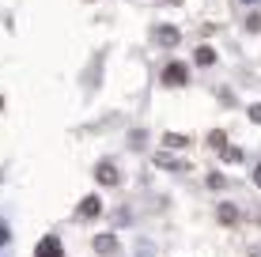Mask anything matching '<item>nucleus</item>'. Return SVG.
Returning <instances> with one entry per match:
<instances>
[{
	"instance_id": "obj_6",
	"label": "nucleus",
	"mask_w": 261,
	"mask_h": 257,
	"mask_svg": "<svg viewBox=\"0 0 261 257\" xmlns=\"http://www.w3.org/2000/svg\"><path fill=\"white\" fill-rule=\"evenodd\" d=\"M193 61H197V65H212V61H216V53H212L208 46H201V49L193 53Z\"/></svg>"
},
{
	"instance_id": "obj_3",
	"label": "nucleus",
	"mask_w": 261,
	"mask_h": 257,
	"mask_svg": "<svg viewBox=\"0 0 261 257\" xmlns=\"http://www.w3.org/2000/svg\"><path fill=\"white\" fill-rule=\"evenodd\" d=\"M178 38H182V34H178V26H167V23L155 26V42H159V46H178Z\"/></svg>"
},
{
	"instance_id": "obj_2",
	"label": "nucleus",
	"mask_w": 261,
	"mask_h": 257,
	"mask_svg": "<svg viewBox=\"0 0 261 257\" xmlns=\"http://www.w3.org/2000/svg\"><path fill=\"white\" fill-rule=\"evenodd\" d=\"M95 178L102 182V185H118L121 174H118V166H114V163H98V166H95Z\"/></svg>"
},
{
	"instance_id": "obj_9",
	"label": "nucleus",
	"mask_w": 261,
	"mask_h": 257,
	"mask_svg": "<svg viewBox=\"0 0 261 257\" xmlns=\"http://www.w3.org/2000/svg\"><path fill=\"white\" fill-rule=\"evenodd\" d=\"M8 242V227H4V219H0V246Z\"/></svg>"
},
{
	"instance_id": "obj_10",
	"label": "nucleus",
	"mask_w": 261,
	"mask_h": 257,
	"mask_svg": "<svg viewBox=\"0 0 261 257\" xmlns=\"http://www.w3.org/2000/svg\"><path fill=\"white\" fill-rule=\"evenodd\" d=\"M250 118H254V121H261V106H250Z\"/></svg>"
},
{
	"instance_id": "obj_8",
	"label": "nucleus",
	"mask_w": 261,
	"mask_h": 257,
	"mask_svg": "<svg viewBox=\"0 0 261 257\" xmlns=\"http://www.w3.org/2000/svg\"><path fill=\"white\" fill-rule=\"evenodd\" d=\"M220 219H223V223H235V219H239V208H231V205H220Z\"/></svg>"
},
{
	"instance_id": "obj_7",
	"label": "nucleus",
	"mask_w": 261,
	"mask_h": 257,
	"mask_svg": "<svg viewBox=\"0 0 261 257\" xmlns=\"http://www.w3.org/2000/svg\"><path fill=\"white\" fill-rule=\"evenodd\" d=\"M98 208H102V205H98V197H87L84 205H80V212H84V216H98Z\"/></svg>"
},
{
	"instance_id": "obj_1",
	"label": "nucleus",
	"mask_w": 261,
	"mask_h": 257,
	"mask_svg": "<svg viewBox=\"0 0 261 257\" xmlns=\"http://www.w3.org/2000/svg\"><path fill=\"white\" fill-rule=\"evenodd\" d=\"M186 76H190V72H186V65H178V61L163 68V83H167V87H182V83H186Z\"/></svg>"
},
{
	"instance_id": "obj_12",
	"label": "nucleus",
	"mask_w": 261,
	"mask_h": 257,
	"mask_svg": "<svg viewBox=\"0 0 261 257\" xmlns=\"http://www.w3.org/2000/svg\"><path fill=\"white\" fill-rule=\"evenodd\" d=\"M163 4H182V0H163Z\"/></svg>"
},
{
	"instance_id": "obj_11",
	"label": "nucleus",
	"mask_w": 261,
	"mask_h": 257,
	"mask_svg": "<svg viewBox=\"0 0 261 257\" xmlns=\"http://www.w3.org/2000/svg\"><path fill=\"white\" fill-rule=\"evenodd\" d=\"M254 178H257V185H261V166H257V170H254Z\"/></svg>"
},
{
	"instance_id": "obj_5",
	"label": "nucleus",
	"mask_w": 261,
	"mask_h": 257,
	"mask_svg": "<svg viewBox=\"0 0 261 257\" xmlns=\"http://www.w3.org/2000/svg\"><path fill=\"white\" fill-rule=\"evenodd\" d=\"M95 250H98V253H114V250H118V242H114L110 235H98V238H95Z\"/></svg>"
},
{
	"instance_id": "obj_4",
	"label": "nucleus",
	"mask_w": 261,
	"mask_h": 257,
	"mask_svg": "<svg viewBox=\"0 0 261 257\" xmlns=\"http://www.w3.org/2000/svg\"><path fill=\"white\" fill-rule=\"evenodd\" d=\"M34 257H65V250H61V242H57V238H42V242H38V253H34Z\"/></svg>"
}]
</instances>
